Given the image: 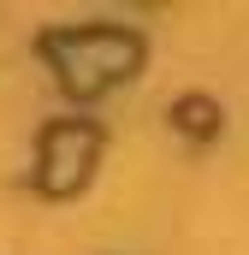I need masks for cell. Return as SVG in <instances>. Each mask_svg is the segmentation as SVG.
<instances>
[{
	"label": "cell",
	"instance_id": "3",
	"mask_svg": "<svg viewBox=\"0 0 249 255\" xmlns=\"http://www.w3.org/2000/svg\"><path fill=\"white\" fill-rule=\"evenodd\" d=\"M172 119H178V130H190V136H208V130H214V101L190 95V101L172 107Z\"/></svg>",
	"mask_w": 249,
	"mask_h": 255
},
{
	"label": "cell",
	"instance_id": "1",
	"mask_svg": "<svg viewBox=\"0 0 249 255\" xmlns=\"http://www.w3.org/2000/svg\"><path fill=\"white\" fill-rule=\"evenodd\" d=\"M48 60L60 65V83L71 95H95L107 83L130 77L142 65V42L130 30H107V24H89V30H65L48 36Z\"/></svg>",
	"mask_w": 249,
	"mask_h": 255
},
{
	"label": "cell",
	"instance_id": "2",
	"mask_svg": "<svg viewBox=\"0 0 249 255\" xmlns=\"http://www.w3.org/2000/svg\"><path fill=\"white\" fill-rule=\"evenodd\" d=\"M95 148H101V130L95 125H77V119H60V125L42 136V190L71 196L89 166H95Z\"/></svg>",
	"mask_w": 249,
	"mask_h": 255
}]
</instances>
